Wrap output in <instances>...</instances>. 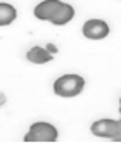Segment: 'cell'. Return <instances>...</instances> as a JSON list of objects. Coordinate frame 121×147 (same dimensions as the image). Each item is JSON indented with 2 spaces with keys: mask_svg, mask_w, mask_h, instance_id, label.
Listing matches in <instances>:
<instances>
[{
  "mask_svg": "<svg viewBox=\"0 0 121 147\" xmlns=\"http://www.w3.org/2000/svg\"><path fill=\"white\" fill-rule=\"evenodd\" d=\"M59 138V131L52 123L36 121L30 126L28 133L24 135V142H55Z\"/></svg>",
  "mask_w": 121,
  "mask_h": 147,
  "instance_id": "cell-2",
  "label": "cell"
},
{
  "mask_svg": "<svg viewBox=\"0 0 121 147\" xmlns=\"http://www.w3.org/2000/svg\"><path fill=\"white\" fill-rule=\"evenodd\" d=\"M73 18H75V7L64 2L63 7L57 11V14L50 19V23L55 24V26H64V24H68Z\"/></svg>",
  "mask_w": 121,
  "mask_h": 147,
  "instance_id": "cell-7",
  "label": "cell"
},
{
  "mask_svg": "<svg viewBox=\"0 0 121 147\" xmlns=\"http://www.w3.org/2000/svg\"><path fill=\"white\" fill-rule=\"evenodd\" d=\"M63 4L64 2H61V0H43L38 5H35L33 14L40 21H50L57 14V11L63 7Z\"/></svg>",
  "mask_w": 121,
  "mask_h": 147,
  "instance_id": "cell-6",
  "label": "cell"
},
{
  "mask_svg": "<svg viewBox=\"0 0 121 147\" xmlns=\"http://www.w3.org/2000/svg\"><path fill=\"white\" fill-rule=\"evenodd\" d=\"M85 88V78L76 75V73H69V75H63L54 82V94L59 97H76L83 92Z\"/></svg>",
  "mask_w": 121,
  "mask_h": 147,
  "instance_id": "cell-1",
  "label": "cell"
},
{
  "mask_svg": "<svg viewBox=\"0 0 121 147\" xmlns=\"http://www.w3.org/2000/svg\"><path fill=\"white\" fill-rule=\"evenodd\" d=\"M119 123H121V118H119Z\"/></svg>",
  "mask_w": 121,
  "mask_h": 147,
  "instance_id": "cell-11",
  "label": "cell"
},
{
  "mask_svg": "<svg viewBox=\"0 0 121 147\" xmlns=\"http://www.w3.org/2000/svg\"><path fill=\"white\" fill-rule=\"evenodd\" d=\"M17 11L12 4L7 2H0V26H9L16 21Z\"/></svg>",
  "mask_w": 121,
  "mask_h": 147,
  "instance_id": "cell-8",
  "label": "cell"
},
{
  "mask_svg": "<svg viewBox=\"0 0 121 147\" xmlns=\"http://www.w3.org/2000/svg\"><path fill=\"white\" fill-rule=\"evenodd\" d=\"M121 128V123L119 119H111V118H102V119H97L92 123L90 126V131L93 137H99V138H107V140H112V137L119 131Z\"/></svg>",
  "mask_w": 121,
  "mask_h": 147,
  "instance_id": "cell-3",
  "label": "cell"
},
{
  "mask_svg": "<svg viewBox=\"0 0 121 147\" xmlns=\"http://www.w3.org/2000/svg\"><path fill=\"white\" fill-rule=\"evenodd\" d=\"M119 114H121V97H119Z\"/></svg>",
  "mask_w": 121,
  "mask_h": 147,
  "instance_id": "cell-10",
  "label": "cell"
},
{
  "mask_svg": "<svg viewBox=\"0 0 121 147\" xmlns=\"http://www.w3.org/2000/svg\"><path fill=\"white\" fill-rule=\"evenodd\" d=\"M112 142H121V128H119V131L112 137Z\"/></svg>",
  "mask_w": 121,
  "mask_h": 147,
  "instance_id": "cell-9",
  "label": "cell"
},
{
  "mask_svg": "<svg viewBox=\"0 0 121 147\" xmlns=\"http://www.w3.org/2000/svg\"><path fill=\"white\" fill-rule=\"evenodd\" d=\"M109 31V24L104 19H88L81 26V33L88 40H104Z\"/></svg>",
  "mask_w": 121,
  "mask_h": 147,
  "instance_id": "cell-4",
  "label": "cell"
},
{
  "mask_svg": "<svg viewBox=\"0 0 121 147\" xmlns=\"http://www.w3.org/2000/svg\"><path fill=\"white\" fill-rule=\"evenodd\" d=\"M55 54H57V49L54 45H50V43L45 45V47L35 45L26 52V59L30 62H33V64H47V62H50L54 59Z\"/></svg>",
  "mask_w": 121,
  "mask_h": 147,
  "instance_id": "cell-5",
  "label": "cell"
}]
</instances>
